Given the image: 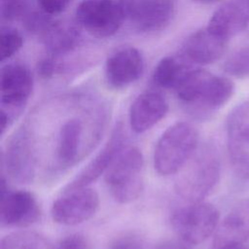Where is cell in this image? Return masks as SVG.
<instances>
[{"label":"cell","mask_w":249,"mask_h":249,"mask_svg":"<svg viewBox=\"0 0 249 249\" xmlns=\"http://www.w3.org/2000/svg\"><path fill=\"white\" fill-rule=\"evenodd\" d=\"M113 249H119V248H117V247H115V248H113Z\"/></svg>","instance_id":"1f68e13d"},{"label":"cell","mask_w":249,"mask_h":249,"mask_svg":"<svg viewBox=\"0 0 249 249\" xmlns=\"http://www.w3.org/2000/svg\"><path fill=\"white\" fill-rule=\"evenodd\" d=\"M41 207L36 196L24 190H10L4 177L1 180L0 223L5 228H27L41 218Z\"/></svg>","instance_id":"30bf717a"},{"label":"cell","mask_w":249,"mask_h":249,"mask_svg":"<svg viewBox=\"0 0 249 249\" xmlns=\"http://www.w3.org/2000/svg\"><path fill=\"white\" fill-rule=\"evenodd\" d=\"M40 35L44 45L53 54H62L73 50L81 37L74 25L56 21H53Z\"/></svg>","instance_id":"ffe728a7"},{"label":"cell","mask_w":249,"mask_h":249,"mask_svg":"<svg viewBox=\"0 0 249 249\" xmlns=\"http://www.w3.org/2000/svg\"><path fill=\"white\" fill-rule=\"evenodd\" d=\"M178 99L194 117L206 119L220 110L232 96L231 80L195 68L175 90Z\"/></svg>","instance_id":"7a4b0ae2"},{"label":"cell","mask_w":249,"mask_h":249,"mask_svg":"<svg viewBox=\"0 0 249 249\" xmlns=\"http://www.w3.org/2000/svg\"><path fill=\"white\" fill-rule=\"evenodd\" d=\"M41 11L49 16L58 15L66 10L70 0H37Z\"/></svg>","instance_id":"d4e9b609"},{"label":"cell","mask_w":249,"mask_h":249,"mask_svg":"<svg viewBox=\"0 0 249 249\" xmlns=\"http://www.w3.org/2000/svg\"><path fill=\"white\" fill-rule=\"evenodd\" d=\"M144 157L135 146H124L104 174L113 198L121 204L136 200L144 188Z\"/></svg>","instance_id":"5b68a950"},{"label":"cell","mask_w":249,"mask_h":249,"mask_svg":"<svg viewBox=\"0 0 249 249\" xmlns=\"http://www.w3.org/2000/svg\"><path fill=\"white\" fill-rule=\"evenodd\" d=\"M226 131L231 162L239 176L249 179V100L231 111Z\"/></svg>","instance_id":"8fae6325"},{"label":"cell","mask_w":249,"mask_h":249,"mask_svg":"<svg viewBox=\"0 0 249 249\" xmlns=\"http://www.w3.org/2000/svg\"><path fill=\"white\" fill-rule=\"evenodd\" d=\"M214 249H245L241 243H228L219 246H214Z\"/></svg>","instance_id":"f1b7e54d"},{"label":"cell","mask_w":249,"mask_h":249,"mask_svg":"<svg viewBox=\"0 0 249 249\" xmlns=\"http://www.w3.org/2000/svg\"><path fill=\"white\" fill-rule=\"evenodd\" d=\"M55 249H90L87 239L81 234H71L58 243Z\"/></svg>","instance_id":"484cf974"},{"label":"cell","mask_w":249,"mask_h":249,"mask_svg":"<svg viewBox=\"0 0 249 249\" xmlns=\"http://www.w3.org/2000/svg\"><path fill=\"white\" fill-rule=\"evenodd\" d=\"M199 134L189 122H177L159 138L154 151L155 170L162 176L179 173L198 148Z\"/></svg>","instance_id":"3957f363"},{"label":"cell","mask_w":249,"mask_h":249,"mask_svg":"<svg viewBox=\"0 0 249 249\" xmlns=\"http://www.w3.org/2000/svg\"><path fill=\"white\" fill-rule=\"evenodd\" d=\"M243 2H244V4H245L246 10H247V17H248V20H247V27H246L245 32L249 35V0H243Z\"/></svg>","instance_id":"f546056e"},{"label":"cell","mask_w":249,"mask_h":249,"mask_svg":"<svg viewBox=\"0 0 249 249\" xmlns=\"http://www.w3.org/2000/svg\"><path fill=\"white\" fill-rule=\"evenodd\" d=\"M25 8L23 0H2L1 14L2 18L12 20L21 17Z\"/></svg>","instance_id":"cb8c5ba5"},{"label":"cell","mask_w":249,"mask_h":249,"mask_svg":"<svg viewBox=\"0 0 249 249\" xmlns=\"http://www.w3.org/2000/svg\"><path fill=\"white\" fill-rule=\"evenodd\" d=\"M195 68L196 67L182 54L167 55L160 59L155 67L152 80L159 88L176 90Z\"/></svg>","instance_id":"d6986e66"},{"label":"cell","mask_w":249,"mask_h":249,"mask_svg":"<svg viewBox=\"0 0 249 249\" xmlns=\"http://www.w3.org/2000/svg\"><path fill=\"white\" fill-rule=\"evenodd\" d=\"M0 249H54L46 236L33 231H18L5 235Z\"/></svg>","instance_id":"44dd1931"},{"label":"cell","mask_w":249,"mask_h":249,"mask_svg":"<svg viewBox=\"0 0 249 249\" xmlns=\"http://www.w3.org/2000/svg\"><path fill=\"white\" fill-rule=\"evenodd\" d=\"M144 58L134 47L115 51L106 60L104 76L112 89H122L135 83L143 74Z\"/></svg>","instance_id":"4fadbf2b"},{"label":"cell","mask_w":249,"mask_h":249,"mask_svg":"<svg viewBox=\"0 0 249 249\" xmlns=\"http://www.w3.org/2000/svg\"><path fill=\"white\" fill-rule=\"evenodd\" d=\"M33 90L29 68L20 62H11L1 68L0 105L2 134L21 114Z\"/></svg>","instance_id":"8992f818"},{"label":"cell","mask_w":249,"mask_h":249,"mask_svg":"<svg viewBox=\"0 0 249 249\" xmlns=\"http://www.w3.org/2000/svg\"><path fill=\"white\" fill-rule=\"evenodd\" d=\"M99 110L87 109L45 120L30 117L9 138L29 162L35 177L54 175L88 157L99 143L106 126Z\"/></svg>","instance_id":"6da1fadb"},{"label":"cell","mask_w":249,"mask_h":249,"mask_svg":"<svg viewBox=\"0 0 249 249\" xmlns=\"http://www.w3.org/2000/svg\"><path fill=\"white\" fill-rule=\"evenodd\" d=\"M197 2H200V3H213V2H217L219 0H196Z\"/></svg>","instance_id":"4dcf8cb0"},{"label":"cell","mask_w":249,"mask_h":249,"mask_svg":"<svg viewBox=\"0 0 249 249\" xmlns=\"http://www.w3.org/2000/svg\"><path fill=\"white\" fill-rule=\"evenodd\" d=\"M59 69L60 67L58 66V63L51 57L43 58L38 62L37 65L38 75L44 79L52 78L56 74V72L59 71Z\"/></svg>","instance_id":"4316f807"},{"label":"cell","mask_w":249,"mask_h":249,"mask_svg":"<svg viewBox=\"0 0 249 249\" xmlns=\"http://www.w3.org/2000/svg\"><path fill=\"white\" fill-rule=\"evenodd\" d=\"M154 249H192L191 244L180 240H165L158 244Z\"/></svg>","instance_id":"83f0119b"},{"label":"cell","mask_w":249,"mask_h":249,"mask_svg":"<svg viewBox=\"0 0 249 249\" xmlns=\"http://www.w3.org/2000/svg\"><path fill=\"white\" fill-rule=\"evenodd\" d=\"M122 4L125 17L141 32L164 29L175 15L173 0H125Z\"/></svg>","instance_id":"7c38bea8"},{"label":"cell","mask_w":249,"mask_h":249,"mask_svg":"<svg viewBox=\"0 0 249 249\" xmlns=\"http://www.w3.org/2000/svg\"><path fill=\"white\" fill-rule=\"evenodd\" d=\"M75 16L77 22L89 34L107 38L121 28L125 12L123 4L117 0H82Z\"/></svg>","instance_id":"ba28073f"},{"label":"cell","mask_w":249,"mask_h":249,"mask_svg":"<svg viewBox=\"0 0 249 249\" xmlns=\"http://www.w3.org/2000/svg\"><path fill=\"white\" fill-rule=\"evenodd\" d=\"M229 40L207 26L192 33L184 41L180 54L194 65H207L219 60L227 51Z\"/></svg>","instance_id":"5bb4252c"},{"label":"cell","mask_w":249,"mask_h":249,"mask_svg":"<svg viewBox=\"0 0 249 249\" xmlns=\"http://www.w3.org/2000/svg\"><path fill=\"white\" fill-rule=\"evenodd\" d=\"M220 214L211 203L190 202L177 209L171 217V226L183 241L195 245L205 241L217 231Z\"/></svg>","instance_id":"52a82bcc"},{"label":"cell","mask_w":249,"mask_h":249,"mask_svg":"<svg viewBox=\"0 0 249 249\" xmlns=\"http://www.w3.org/2000/svg\"><path fill=\"white\" fill-rule=\"evenodd\" d=\"M249 238V199L236 205L218 226L214 246L243 243Z\"/></svg>","instance_id":"ac0fdd59"},{"label":"cell","mask_w":249,"mask_h":249,"mask_svg":"<svg viewBox=\"0 0 249 249\" xmlns=\"http://www.w3.org/2000/svg\"><path fill=\"white\" fill-rule=\"evenodd\" d=\"M220 177V162L210 146L197 148L179 171L175 183L177 194L186 201L197 202L209 195Z\"/></svg>","instance_id":"277c9868"},{"label":"cell","mask_w":249,"mask_h":249,"mask_svg":"<svg viewBox=\"0 0 249 249\" xmlns=\"http://www.w3.org/2000/svg\"><path fill=\"white\" fill-rule=\"evenodd\" d=\"M247 10L243 0H232L222 5L210 18L207 27L230 41L247 27Z\"/></svg>","instance_id":"e0dca14e"},{"label":"cell","mask_w":249,"mask_h":249,"mask_svg":"<svg viewBox=\"0 0 249 249\" xmlns=\"http://www.w3.org/2000/svg\"><path fill=\"white\" fill-rule=\"evenodd\" d=\"M1 61H4L16 54L22 47L23 39L20 33L11 27L1 30Z\"/></svg>","instance_id":"603a6c76"},{"label":"cell","mask_w":249,"mask_h":249,"mask_svg":"<svg viewBox=\"0 0 249 249\" xmlns=\"http://www.w3.org/2000/svg\"><path fill=\"white\" fill-rule=\"evenodd\" d=\"M99 208V196L91 188L80 187L65 190L51 208L53 222L63 226L82 224L95 215Z\"/></svg>","instance_id":"9c48e42d"},{"label":"cell","mask_w":249,"mask_h":249,"mask_svg":"<svg viewBox=\"0 0 249 249\" xmlns=\"http://www.w3.org/2000/svg\"><path fill=\"white\" fill-rule=\"evenodd\" d=\"M168 103L164 96L157 91H145L131 103L128 120L130 128L143 133L160 123L167 114Z\"/></svg>","instance_id":"2e32d148"},{"label":"cell","mask_w":249,"mask_h":249,"mask_svg":"<svg viewBox=\"0 0 249 249\" xmlns=\"http://www.w3.org/2000/svg\"><path fill=\"white\" fill-rule=\"evenodd\" d=\"M223 70L233 77L242 78L249 74V48L231 53L224 62Z\"/></svg>","instance_id":"7402d4cb"},{"label":"cell","mask_w":249,"mask_h":249,"mask_svg":"<svg viewBox=\"0 0 249 249\" xmlns=\"http://www.w3.org/2000/svg\"><path fill=\"white\" fill-rule=\"evenodd\" d=\"M125 134L122 124H117L113 129L110 138L94 158L77 174V176L66 186L65 190L88 187L105 174L118 154L124 147Z\"/></svg>","instance_id":"9a60e30c"}]
</instances>
